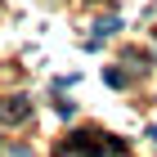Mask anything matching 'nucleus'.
I'll return each instance as SVG.
<instances>
[{
	"label": "nucleus",
	"mask_w": 157,
	"mask_h": 157,
	"mask_svg": "<svg viewBox=\"0 0 157 157\" xmlns=\"http://www.w3.org/2000/svg\"><path fill=\"white\" fill-rule=\"evenodd\" d=\"M0 121H27V99H5L0 103Z\"/></svg>",
	"instance_id": "nucleus-1"
},
{
	"label": "nucleus",
	"mask_w": 157,
	"mask_h": 157,
	"mask_svg": "<svg viewBox=\"0 0 157 157\" xmlns=\"http://www.w3.org/2000/svg\"><path fill=\"white\" fill-rule=\"evenodd\" d=\"M112 32H121V13H103L94 23V40H103V36H112Z\"/></svg>",
	"instance_id": "nucleus-2"
},
{
	"label": "nucleus",
	"mask_w": 157,
	"mask_h": 157,
	"mask_svg": "<svg viewBox=\"0 0 157 157\" xmlns=\"http://www.w3.org/2000/svg\"><path fill=\"white\" fill-rule=\"evenodd\" d=\"M103 81H108L112 90H121V85H126V72H117V67H108V72H103Z\"/></svg>",
	"instance_id": "nucleus-3"
},
{
	"label": "nucleus",
	"mask_w": 157,
	"mask_h": 157,
	"mask_svg": "<svg viewBox=\"0 0 157 157\" xmlns=\"http://www.w3.org/2000/svg\"><path fill=\"white\" fill-rule=\"evenodd\" d=\"M54 108H59V117H72V112H76V103H72V99H59Z\"/></svg>",
	"instance_id": "nucleus-4"
},
{
	"label": "nucleus",
	"mask_w": 157,
	"mask_h": 157,
	"mask_svg": "<svg viewBox=\"0 0 157 157\" xmlns=\"http://www.w3.org/2000/svg\"><path fill=\"white\" fill-rule=\"evenodd\" d=\"M148 139H153V144H157V126H153V130H148Z\"/></svg>",
	"instance_id": "nucleus-5"
}]
</instances>
